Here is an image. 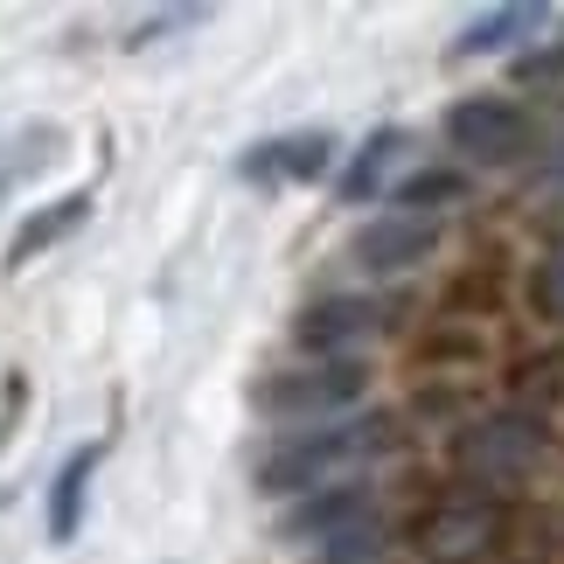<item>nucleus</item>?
Listing matches in <instances>:
<instances>
[{"mask_svg": "<svg viewBox=\"0 0 564 564\" xmlns=\"http://www.w3.org/2000/svg\"><path fill=\"white\" fill-rule=\"evenodd\" d=\"M390 446H398V419H383V411H370V419H341V425H307V432H293V440L258 453L251 481L265 495H300V488H321L341 467L377 460V453H390Z\"/></svg>", "mask_w": 564, "mask_h": 564, "instance_id": "obj_1", "label": "nucleus"}, {"mask_svg": "<svg viewBox=\"0 0 564 564\" xmlns=\"http://www.w3.org/2000/svg\"><path fill=\"white\" fill-rule=\"evenodd\" d=\"M362 383H370V370L362 362H314V370H279L251 390V411H265V419L279 425H300V419H335V411H349L362 398Z\"/></svg>", "mask_w": 564, "mask_h": 564, "instance_id": "obj_2", "label": "nucleus"}, {"mask_svg": "<svg viewBox=\"0 0 564 564\" xmlns=\"http://www.w3.org/2000/svg\"><path fill=\"white\" fill-rule=\"evenodd\" d=\"M446 140L460 147L467 161H481V167H509V161L530 154L536 126H530V112L516 98H460L446 112Z\"/></svg>", "mask_w": 564, "mask_h": 564, "instance_id": "obj_3", "label": "nucleus"}, {"mask_svg": "<svg viewBox=\"0 0 564 564\" xmlns=\"http://www.w3.org/2000/svg\"><path fill=\"white\" fill-rule=\"evenodd\" d=\"M551 460V440L536 419H516V411H502V419H481L460 440V467L481 474V481H530L536 467Z\"/></svg>", "mask_w": 564, "mask_h": 564, "instance_id": "obj_4", "label": "nucleus"}, {"mask_svg": "<svg viewBox=\"0 0 564 564\" xmlns=\"http://www.w3.org/2000/svg\"><path fill=\"white\" fill-rule=\"evenodd\" d=\"M356 530H377V495L362 481H335V488H314L300 509H286V523H279V536L286 544H341V536Z\"/></svg>", "mask_w": 564, "mask_h": 564, "instance_id": "obj_5", "label": "nucleus"}, {"mask_svg": "<svg viewBox=\"0 0 564 564\" xmlns=\"http://www.w3.org/2000/svg\"><path fill=\"white\" fill-rule=\"evenodd\" d=\"M335 161V133L328 126H307V133H272L258 140L245 161H237V175L258 182V188H286V182H321Z\"/></svg>", "mask_w": 564, "mask_h": 564, "instance_id": "obj_6", "label": "nucleus"}, {"mask_svg": "<svg viewBox=\"0 0 564 564\" xmlns=\"http://www.w3.org/2000/svg\"><path fill=\"white\" fill-rule=\"evenodd\" d=\"M383 321H390V307H377V300L335 293V300H314V307L293 321V341H300V349L335 356V349H362L370 335H383ZM335 362H341V356H335Z\"/></svg>", "mask_w": 564, "mask_h": 564, "instance_id": "obj_7", "label": "nucleus"}, {"mask_svg": "<svg viewBox=\"0 0 564 564\" xmlns=\"http://www.w3.org/2000/svg\"><path fill=\"white\" fill-rule=\"evenodd\" d=\"M440 230L425 216H383V224H362V237L349 245V265L362 279H390V272H411L419 258H432Z\"/></svg>", "mask_w": 564, "mask_h": 564, "instance_id": "obj_8", "label": "nucleus"}, {"mask_svg": "<svg viewBox=\"0 0 564 564\" xmlns=\"http://www.w3.org/2000/svg\"><path fill=\"white\" fill-rule=\"evenodd\" d=\"M411 161H419V140H411L404 126H383V133L362 140V154L349 161V175L335 182V195H341V203H377V195H398L411 182L404 175Z\"/></svg>", "mask_w": 564, "mask_h": 564, "instance_id": "obj_9", "label": "nucleus"}, {"mask_svg": "<svg viewBox=\"0 0 564 564\" xmlns=\"http://www.w3.org/2000/svg\"><path fill=\"white\" fill-rule=\"evenodd\" d=\"M105 460V440L98 446H77L70 460L56 467V481H50V544H70L77 523H84V502H91V474Z\"/></svg>", "mask_w": 564, "mask_h": 564, "instance_id": "obj_10", "label": "nucleus"}, {"mask_svg": "<svg viewBox=\"0 0 564 564\" xmlns=\"http://www.w3.org/2000/svg\"><path fill=\"white\" fill-rule=\"evenodd\" d=\"M84 216H91V195H84V188H77V195H56V203H42L29 224L14 230V245H8V272H21L29 258H42L50 245H63V237L84 224Z\"/></svg>", "mask_w": 564, "mask_h": 564, "instance_id": "obj_11", "label": "nucleus"}, {"mask_svg": "<svg viewBox=\"0 0 564 564\" xmlns=\"http://www.w3.org/2000/svg\"><path fill=\"white\" fill-rule=\"evenodd\" d=\"M544 21H551V8H488V14L467 21V35L453 42V56H502L523 35H536Z\"/></svg>", "mask_w": 564, "mask_h": 564, "instance_id": "obj_12", "label": "nucleus"}, {"mask_svg": "<svg viewBox=\"0 0 564 564\" xmlns=\"http://www.w3.org/2000/svg\"><path fill=\"white\" fill-rule=\"evenodd\" d=\"M460 195H467L460 175H411V182L398 188V203H404V216H419V209H446V203H460Z\"/></svg>", "mask_w": 564, "mask_h": 564, "instance_id": "obj_13", "label": "nucleus"}, {"mask_svg": "<svg viewBox=\"0 0 564 564\" xmlns=\"http://www.w3.org/2000/svg\"><path fill=\"white\" fill-rule=\"evenodd\" d=\"M195 21H209V8H161V14H140L126 42L140 50V42H161V35H175V29H195Z\"/></svg>", "mask_w": 564, "mask_h": 564, "instance_id": "obj_14", "label": "nucleus"}, {"mask_svg": "<svg viewBox=\"0 0 564 564\" xmlns=\"http://www.w3.org/2000/svg\"><path fill=\"white\" fill-rule=\"evenodd\" d=\"M536 307L551 321H564V251H551L544 265H536Z\"/></svg>", "mask_w": 564, "mask_h": 564, "instance_id": "obj_15", "label": "nucleus"}, {"mask_svg": "<svg viewBox=\"0 0 564 564\" xmlns=\"http://www.w3.org/2000/svg\"><path fill=\"white\" fill-rule=\"evenodd\" d=\"M481 530H488V516H446L440 523V551L453 557V551H474L481 544Z\"/></svg>", "mask_w": 564, "mask_h": 564, "instance_id": "obj_16", "label": "nucleus"}, {"mask_svg": "<svg viewBox=\"0 0 564 564\" xmlns=\"http://www.w3.org/2000/svg\"><path fill=\"white\" fill-rule=\"evenodd\" d=\"M530 203H536V216H544V224H564V167H551V175L536 182Z\"/></svg>", "mask_w": 564, "mask_h": 564, "instance_id": "obj_17", "label": "nucleus"}, {"mask_svg": "<svg viewBox=\"0 0 564 564\" xmlns=\"http://www.w3.org/2000/svg\"><path fill=\"white\" fill-rule=\"evenodd\" d=\"M0 195H8V175H0Z\"/></svg>", "mask_w": 564, "mask_h": 564, "instance_id": "obj_18", "label": "nucleus"}]
</instances>
